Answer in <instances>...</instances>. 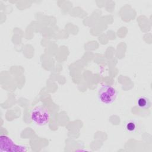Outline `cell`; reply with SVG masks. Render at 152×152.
I'll return each mask as SVG.
<instances>
[{
	"mask_svg": "<svg viewBox=\"0 0 152 152\" xmlns=\"http://www.w3.org/2000/svg\"><path fill=\"white\" fill-rule=\"evenodd\" d=\"M125 129L128 132H134L137 128L136 123L132 120H128L125 125Z\"/></svg>",
	"mask_w": 152,
	"mask_h": 152,
	"instance_id": "5b68a950",
	"label": "cell"
},
{
	"mask_svg": "<svg viewBox=\"0 0 152 152\" xmlns=\"http://www.w3.org/2000/svg\"><path fill=\"white\" fill-rule=\"evenodd\" d=\"M26 148L23 145H17L13 141L5 135L1 137V151H23Z\"/></svg>",
	"mask_w": 152,
	"mask_h": 152,
	"instance_id": "3957f363",
	"label": "cell"
},
{
	"mask_svg": "<svg viewBox=\"0 0 152 152\" xmlns=\"http://www.w3.org/2000/svg\"><path fill=\"white\" fill-rule=\"evenodd\" d=\"M151 105L148 98L144 96H140L137 99V106L141 109H148Z\"/></svg>",
	"mask_w": 152,
	"mask_h": 152,
	"instance_id": "277c9868",
	"label": "cell"
},
{
	"mask_svg": "<svg viewBox=\"0 0 152 152\" xmlns=\"http://www.w3.org/2000/svg\"><path fill=\"white\" fill-rule=\"evenodd\" d=\"M117 92L116 89L111 86L103 85L98 91V99L103 103L110 104L116 99Z\"/></svg>",
	"mask_w": 152,
	"mask_h": 152,
	"instance_id": "6da1fadb",
	"label": "cell"
},
{
	"mask_svg": "<svg viewBox=\"0 0 152 152\" xmlns=\"http://www.w3.org/2000/svg\"><path fill=\"white\" fill-rule=\"evenodd\" d=\"M31 119L36 125L43 126L49 122V114L45 107L39 106L34 108L31 111Z\"/></svg>",
	"mask_w": 152,
	"mask_h": 152,
	"instance_id": "7a4b0ae2",
	"label": "cell"
}]
</instances>
